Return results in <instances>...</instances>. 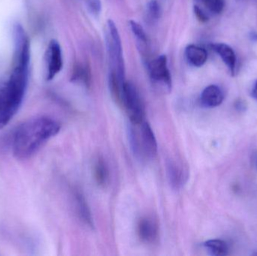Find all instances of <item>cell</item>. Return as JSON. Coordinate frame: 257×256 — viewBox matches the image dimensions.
<instances>
[{
  "instance_id": "1",
  "label": "cell",
  "mask_w": 257,
  "mask_h": 256,
  "mask_svg": "<svg viewBox=\"0 0 257 256\" xmlns=\"http://www.w3.org/2000/svg\"><path fill=\"white\" fill-rule=\"evenodd\" d=\"M30 62L29 54L14 57L10 76L0 79V129L7 126L22 105L28 86Z\"/></svg>"
},
{
  "instance_id": "2",
  "label": "cell",
  "mask_w": 257,
  "mask_h": 256,
  "mask_svg": "<svg viewBox=\"0 0 257 256\" xmlns=\"http://www.w3.org/2000/svg\"><path fill=\"white\" fill-rule=\"evenodd\" d=\"M60 123L47 116L29 119L17 127L12 135V148L17 159L32 157L38 150L60 131Z\"/></svg>"
},
{
  "instance_id": "3",
  "label": "cell",
  "mask_w": 257,
  "mask_h": 256,
  "mask_svg": "<svg viewBox=\"0 0 257 256\" xmlns=\"http://www.w3.org/2000/svg\"><path fill=\"white\" fill-rule=\"evenodd\" d=\"M140 132L136 126L131 124L130 128V141L132 149L136 156L154 159L157 154V139L149 123L144 121L139 125Z\"/></svg>"
},
{
  "instance_id": "4",
  "label": "cell",
  "mask_w": 257,
  "mask_h": 256,
  "mask_svg": "<svg viewBox=\"0 0 257 256\" xmlns=\"http://www.w3.org/2000/svg\"><path fill=\"white\" fill-rule=\"evenodd\" d=\"M108 34H107V48L111 60L112 69L121 84L125 83V64L123 60V48L121 39L117 27L114 21H108Z\"/></svg>"
},
{
  "instance_id": "5",
  "label": "cell",
  "mask_w": 257,
  "mask_h": 256,
  "mask_svg": "<svg viewBox=\"0 0 257 256\" xmlns=\"http://www.w3.org/2000/svg\"><path fill=\"white\" fill-rule=\"evenodd\" d=\"M122 105L126 110L130 123L140 125L145 119V106L139 90L131 82L125 81L122 90Z\"/></svg>"
},
{
  "instance_id": "6",
  "label": "cell",
  "mask_w": 257,
  "mask_h": 256,
  "mask_svg": "<svg viewBox=\"0 0 257 256\" xmlns=\"http://www.w3.org/2000/svg\"><path fill=\"white\" fill-rule=\"evenodd\" d=\"M150 78L153 84L163 92L172 90V76L168 68L167 57L160 55L150 63L148 66Z\"/></svg>"
},
{
  "instance_id": "7",
  "label": "cell",
  "mask_w": 257,
  "mask_h": 256,
  "mask_svg": "<svg viewBox=\"0 0 257 256\" xmlns=\"http://www.w3.org/2000/svg\"><path fill=\"white\" fill-rule=\"evenodd\" d=\"M137 233L142 243L145 244L157 243L160 237V227L157 219L150 216L141 218L138 222Z\"/></svg>"
},
{
  "instance_id": "8",
  "label": "cell",
  "mask_w": 257,
  "mask_h": 256,
  "mask_svg": "<svg viewBox=\"0 0 257 256\" xmlns=\"http://www.w3.org/2000/svg\"><path fill=\"white\" fill-rule=\"evenodd\" d=\"M47 80L51 81L62 70L63 66L61 47L57 41L51 40L46 53Z\"/></svg>"
},
{
  "instance_id": "9",
  "label": "cell",
  "mask_w": 257,
  "mask_h": 256,
  "mask_svg": "<svg viewBox=\"0 0 257 256\" xmlns=\"http://www.w3.org/2000/svg\"><path fill=\"white\" fill-rule=\"evenodd\" d=\"M167 175L172 189L179 190L189 178V170L183 162L170 160L167 164Z\"/></svg>"
},
{
  "instance_id": "10",
  "label": "cell",
  "mask_w": 257,
  "mask_h": 256,
  "mask_svg": "<svg viewBox=\"0 0 257 256\" xmlns=\"http://www.w3.org/2000/svg\"><path fill=\"white\" fill-rule=\"evenodd\" d=\"M224 95L221 89L217 85H210L205 88L201 94L200 101L202 106L212 108L221 105Z\"/></svg>"
},
{
  "instance_id": "11",
  "label": "cell",
  "mask_w": 257,
  "mask_h": 256,
  "mask_svg": "<svg viewBox=\"0 0 257 256\" xmlns=\"http://www.w3.org/2000/svg\"><path fill=\"white\" fill-rule=\"evenodd\" d=\"M211 48L220 56L223 63L229 68L231 74L232 75H235L237 59L233 49L229 45L223 43L213 44L211 45Z\"/></svg>"
},
{
  "instance_id": "12",
  "label": "cell",
  "mask_w": 257,
  "mask_h": 256,
  "mask_svg": "<svg viewBox=\"0 0 257 256\" xmlns=\"http://www.w3.org/2000/svg\"><path fill=\"white\" fill-rule=\"evenodd\" d=\"M74 198H75V207H76L75 209L78 216L86 225L92 228L93 227V217L84 195L80 191L76 190L74 194Z\"/></svg>"
},
{
  "instance_id": "13",
  "label": "cell",
  "mask_w": 257,
  "mask_h": 256,
  "mask_svg": "<svg viewBox=\"0 0 257 256\" xmlns=\"http://www.w3.org/2000/svg\"><path fill=\"white\" fill-rule=\"evenodd\" d=\"M93 177L98 186L105 188L109 183L110 173L108 165L103 158L99 157L93 165Z\"/></svg>"
},
{
  "instance_id": "14",
  "label": "cell",
  "mask_w": 257,
  "mask_h": 256,
  "mask_svg": "<svg viewBox=\"0 0 257 256\" xmlns=\"http://www.w3.org/2000/svg\"><path fill=\"white\" fill-rule=\"evenodd\" d=\"M185 56L187 61L196 67H201L206 63L208 59V53L204 48L190 45L185 50Z\"/></svg>"
},
{
  "instance_id": "15",
  "label": "cell",
  "mask_w": 257,
  "mask_h": 256,
  "mask_svg": "<svg viewBox=\"0 0 257 256\" xmlns=\"http://www.w3.org/2000/svg\"><path fill=\"white\" fill-rule=\"evenodd\" d=\"M204 246L211 255L214 256L226 255L229 252L227 243L218 239L208 240L204 243Z\"/></svg>"
},
{
  "instance_id": "16",
  "label": "cell",
  "mask_w": 257,
  "mask_h": 256,
  "mask_svg": "<svg viewBox=\"0 0 257 256\" xmlns=\"http://www.w3.org/2000/svg\"><path fill=\"white\" fill-rule=\"evenodd\" d=\"M72 81L74 82L83 83L86 86H90V72L87 66L81 64L77 65L72 73Z\"/></svg>"
},
{
  "instance_id": "17",
  "label": "cell",
  "mask_w": 257,
  "mask_h": 256,
  "mask_svg": "<svg viewBox=\"0 0 257 256\" xmlns=\"http://www.w3.org/2000/svg\"><path fill=\"white\" fill-rule=\"evenodd\" d=\"M130 25L133 35L136 36V39H137L139 44L142 45H146L148 38H147L146 33H145V30H144L142 26L135 21H130Z\"/></svg>"
},
{
  "instance_id": "18",
  "label": "cell",
  "mask_w": 257,
  "mask_h": 256,
  "mask_svg": "<svg viewBox=\"0 0 257 256\" xmlns=\"http://www.w3.org/2000/svg\"><path fill=\"white\" fill-rule=\"evenodd\" d=\"M148 15L151 21H157L161 15L160 4L156 0H151L148 5Z\"/></svg>"
},
{
  "instance_id": "19",
  "label": "cell",
  "mask_w": 257,
  "mask_h": 256,
  "mask_svg": "<svg viewBox=\"0 0 257 256\" xmlns=\"http://www.w3.org/2000/svg\"><path fill=\"white\" fill-rule=\"evenodd\" d=\"M207 9L213 13L220 14L224 7L223 0H202Z\"/></svg>"
},
{
  "instance_id": "20",
  "label": "cell",
  "mask_w": 257,
  "mask_h": 256,
  "mask_svg": "<svg viewBox=\"0 0 257 256\" xmlns=\"http://www.w3.org/2000/svg\"><path fill=\"white\" fill-rule=\"evenodd\" d=\"M86 6L87 10L93 15H99L102 10V3L100 0H87Z\"/></svg>"
},
{
  "instance_id": "21",
  "label": "cell",
  "mask_w": 257,
  "mask_h": 256,
  "mask_svg": "<svg viewBox=\"0 0 257 256\" xmlns=\"http://www.w3.org/2000/svg\"><path fill=\"white\" fill-rule=\"evenodd\" d=\"M194 13L196 15V18L201 22L205 23L208 21V18L206 14L199 6H194Z\"/></svg>"
},
{
  "instance_id": "22",
  "label": "cell",
  "mask_w": 257,
  "mask_h": 256,
  "mask_svg": "<svg viewBox=\"0 0 257 256\" xmlns=\"http://www.w3.org/2000/svg\"><path fill=\"white\" fill-rule=\"evenodd\" d=\"M251 95L257 100V81L255 82L253 88H252Z\"/></svg>"
}]
</instances>
